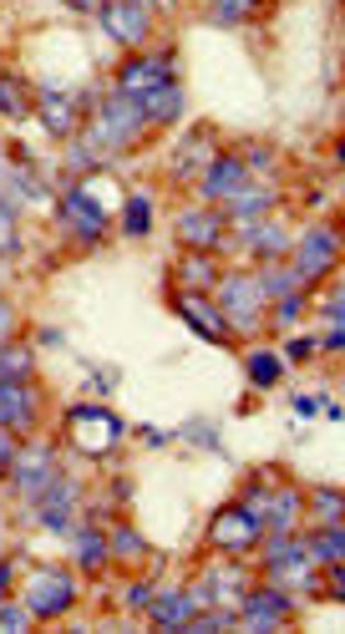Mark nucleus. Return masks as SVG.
<instances>
[{
	"label": "nucleus",
	"mask_w": 345,
	"mask_h": 634,
	"mask_svg": "<svg viewBox=\"0 0 345 634\" xmlns=\"http://www.w3.org/2000/svg\"><path fill=\"white\" fill-rule=\"evenodd\" d=\"M244 370H249V381L259 386V391H269V386H279V376H285V356H275V351H249Z\"/></svg>",
	"instance_id": "393cba45"
},
{
	"label": "nucleus",
	"mask_w": 345,
	"mask_h": 634,
	"mask_svg": "<svg viewBox=\"0 0 345 634\" xmlns=\"http://www.w3.org/2000/svg\"><path fill=\"white\" fill-rule=\"evenodd\" d=\"M26 624H31V609L26 604H11V599L0 604V630H26Z\"/></svg>",
	"instance_id": "f704fd0d"
},
{
	"label": "nucleus",
	"mask_w": 345,
	"mask_h": 634,
	"mask_svg": "<svg viewBox=\"0 0 345 634\" xmlns=\"http://www.w3.org/2000/svg\"><path fill=\"white\" fill-rule=\"evenodd\" d=\"M172 304H178V315H183L188 325H193V331L203 335V341H213V345H224V341H229V320L219 315V304L203 300L199 290H178V300H172Z\"/></svg>",
	"instance_id": "2eb2a0df"
},
{
	"label": "nucleus",
	"mask_w": 345,
	"mask_h": 634,
	"mask_svg": "<svg viewBox=\"0 0 345 634\" xmlns=\"http://www.w3.org/2000/svg\"><path fill=\"white\" fill-rule=\"evenodd\" d=\"M244 589H249V579L240 564H209L203 579L188 589V599H193V609H240Z\"/></svg>",
	"instance_id": "0eeeda50"
},
{
	"label": "nucleus",
	"mask_w": 345,
	"mask_h": 634,
	"mask_svg": "<svg viewBox=\"0 0 345 634\" xmlns=\"http://www.w3.org/2000/svg\"><path fill=\"white\" fill-rule=\"evenodd\" d=\"M178 285H183V290H199V294L219 285V269H213L209 249H188L183 259H178Z\"/></svg>",
	"instance_id": "412c9836"
},
{
	"label": "nucleus",
	"mask_w": 345,
	"mask_h": 634,
	"mask_svg": "<svg viewBox=\"0 0 345 634\" xmlns=\"http://www.w3.org/2000/svg\"><path fill=\"white\" fill-rule=\"evenodd\" d=\"M172 81V56H133L127 67L118 71V92L122 97H147V92H158V87H168Z\"/></svg>",
	"instance_id": "ddd939ff"
},
{
	"label": "nucleus",
	"mask_w": 345,
	"mask_h": 634,
	"mask_svg": "<svg viewBox=\"0 0 345 634\" xmlns=\"http://www.w3.org/2000/svg\"><path fill=\"white\" fill-rule=\"evenodd\" d=\"M137 107H143L147 122H172L178 112H183V92H178V81H168V87H158V92L137 97Z\"/></svg>",
	"instance_id": "b1692460"
},
{
	"label": "nucleus",
	"mask_w": 345,
	"mask_h": 634,
	"mask_svg": "<svg viewBox=\"0 0 345 634\" xmlns=\"http://www.w3.org/2000/svg\"><path fill=\"white\" fill-rule=\"evenodd\" d=\"M15 244H21V238H15V213H11V203L0 199V254H15Z\"/></svg>",
	"instance_id": "72a5a7b5"
},
{
	"label": "nucleus",
	"mask_w": 345,
	"mask_h": 634,
	"mask_svg": "<svg viewBox=\"0 0 345 634\" xmlns=\"http://www.w3.org/2000/svg\"><path fill=\"white\" fill-rule=\"evenodd\" d=\"M269 209H275V188H249V183H244L240 193H229V199H224V219H234V224L265 219Z\"/></svg>",
	"instance_id": "aec40b11"
},
{
	"label": "nucleus",
	"mask_w": 345,
	"mask_h": 634,
	"mask_svg": "<svg viewBox=\"0 0 345 634\" xmlns=\"http://www.w3.org/2000/svg\"><path fill=\"white\" fill-rule=\"evenodd\" d=\"M15 432H0V477H11V463H15Z\"/></svg>",
	"instance_id": "4c0bfd02"
},
{
	"label": "nucleus",
	"mask_w": 345,
	"mask_h": 634,
	"mask_svg": "<svg viewBox=\"0 0 345 634\" xmlns=\"http://www.w3.org/2000/svg\"><path fill=\"white\" fill-rule=\"evenodd\" d=\"M81 112V97L71 92H56V87H46L41 92V118H46V127L52 133H71V118Z\"/></svg>",
	"instance_id": "4be33fe9"
},
{
	"label": "nucleus",
	"mask_w": 345,
	"mask_h": 634,
	"mask_svg": "<svg viewBox=\"0 0 345 634\" xmlns=\"http://www.w3.org/2000/svg\"><path fill=\"white\" fill-rule=\"evenodd\" d=\"M21 604L31 609V620H62L77 604V579L67 568H31L21 583Z\"/></svg>",
	"instance_id": "f03ea898"
},
{
	"label": "nucleus",
	"mask_w": 345,
	"mask_h": 634,
	"mask_svg": "<svg viewBox=\"0 0 345 634\" xmlns=\"http://www.w3.org/2000/svg\"><path fill=\"white\" fill-rule=\"evenodd\" d=\"M265 574L269 583H279V589H300V594H315L320 579H315V564H310L305 543L290 538V533H265Z\"/></svg>",
	"instance_id": "f257e3e1"
},
{
	"label": "nucleus",
	"mask_w": 345,
	"mask_h": 634,
	"mask_svg": "<svg viewBox=\"0 0 345 634\" xmlns=\"http://www.w3.org/2000/svg\"><path fill=\"white\" fill-rule=\"evenodd\" d=\"M0 112H5V118H21V112H26V102H21V87H15L11 77H0Z\"/></svg>",
	"instance_id": "473e14b6"
},
{
	"label": "nucleus",
	"mask_w": 345,
	"mask_h": 634,
	"mask_svg": "<svg viewBox=\"0 0 345 634\" xmlns=\"http://www.w3.org/2000/svg\"><path fill=\"white\" fill-rule=\"evenodd\" d=\"M62 224H67L77 238H87V244H97V238H102L107 209L92 199V188H87V183H71L67 193H62Z\"/></svg>",
	"instance_id": "9b49d317"
},
{
	"label": "nucleus",
	"mask_w": 345,
	"mask_h": 634,
	"mask_svg": "<svg viewBox=\"0 0 345 634\" xmlns=\"http://www.w3.org/2000/svg\"><path fill=\"white\" fill-rule=\"evenodd\" d=\"M11 574H15V564H11V558H5V564H0V604L11 599Z\"/></svg>",
	"instance_id": "a19ab883"
},
{
	"label": "nucleus",
	"mask_w": 345,
	"mask_h": 634,
	"mask_svg": "<svg viewBox=\"0 0 345 634\" xmlns=\"http://www.w3.org/2000/svg\"><path fill=\"white\" fill-rule=\"evenodd\" d=\"M310 508H315L320 523H341V492L335 488H315L310 492Z\"/></svg>",
	"instance_id": "7c9ffc66"
},
{
	"label": "nucleus",
	"mask_w": 345,
	"mask_h": 634,
	"mask_svg": "<svg viewBox=\"0 0 345 634\" xmlns=\"http://www.w3.org/2000/svg\"><path fill=\"white\" fill-rule=\"evenodd\" d=\"M240 238L244 249L259 254V259H285V249H290V234H285L279 219H249V224H240Z\"/></svg>",
	"instance_id": "f3484780"
},
{
	"label": "nucleus",
	"mask_w": 345,
	"mask_h": 634,
	"mask_svg": "<svg viewBox=\"0 0 345 634\" xmlns=\"http://www.w3.org/2000/svg\"><path fill=\"white\" fill-rule=\"evenodd\" d=\"M259 538H265V523H259V513H254L244 498L229 502L224 513L209 523V543L219 548V554H249Z\"/></svg>",
	"instance_id": "39448f33"
},
{
	"label": "nucleus",
	"mask_w": 345,
	"mask_h": 634,
	"mask_svg": "<svg viewBox=\"0 0 345 634\" xmlns=\"http://www.w3.org/2000/svg\"><path fill=\"white\" fill-rule=\"evenodd\" d=\"M71 442H77L81 452L102 457V452H112L122 442V422L102 407H77L71 411Z\"/></svg>",
	"instance_id": "9d476101"
},
{
	"label": "nucleus",
	"mask_w": 345,
	"mask_h": 634,
	"mask_svg": "<svg viewBox=\"0 0 345 634\" xmlns=\"http://www.w3.org/2000/svg\"><path fill=\"white\" fill-rule=\"evenodd\" d=\"M188 614H193L188 589H153V599H147V620L158 624V630H183Z\"/></svg>",
	"instance_id": "a211bd4d"
},
{
	"label": "nucleus",
	"mask_w": 345,
	"mask_h": 634,
	"mask_svg": "<svg viewBox=\"0 0 345 634\" xmlns=\"http://www.w3.org/2000/svg\"><path fill=\"white\" fill-rule=\"evenodd\" d=\"M71 508H77V482L71 477H56L52 488L36 498V523L52 533H67L71 529Z\"/></svg>",
	"instance_id": "dca6fc26"
},
{
	"label": "nucleus",
	"mask_w": 345,
	"mask_h": 634,
	"mask_svg": "<svg viewBox=\"0 0 345 634\" xmlns=\"http://www.w3.org/2000/svg\"><path fill=\"white\" fill-rule=\"evenodd\" d=\"M315 351H320L315 341H290V345H285V356H290V360H310Z\"/></svg>",
	"instance_id": "58836bf2"
},
{
	"label": "nucleus",
	"mask_w": 345,
	"mask_h": 634,
	"mask_svg": "<svg viewBox=\"0 0 345 634\" xmlns=\"http://www.w3.org/2000/svg\"><path fill=\"white\" fill-rule=\"evenodd\" d=\"M249 183V163L234 158V153H224V158H209L199 173V193L203 203H224L229 193H240V188Z\"/></svg>",
	"instance_id": "f8f14e48"
},
{
	"label": "nucleus",
	"mask_w": 345,
	"mask_h": 634,
	"mask_svg": "<svg viewBox=\"0 0 345 634\" xmlns=\"http://www.w3.org/2000/svg\"><path fill=\"white\" fill-rule=\"evenodd\" d=\"M254 5H259V0H213V21H219V26H240L244 15H254Z\"/></svg>",
	"instance_id": "c756f323"
},
{
	"label": "nucleus",
	"mask_w": 345,
	"mask_h": 634,
	"mask_svg": "<svg viewBox=\"0 0 345 634\" xmlns=\"http://www.w3.org/2000/svg\"><path fill=\"white\" fill-rule=\"evenodd\" d=\"M137 5H147V11H153V5H168V0H137Z\"/></svg>",
	"instance_id": "37998d69"
},
{
	"label": "nucleus",
	"mask_w": 345,
	"mask_h": 634,
	"mask_svg": "<svg viewBox=\"0 0 345 634\" xmlns=\"http://www.w3.org/2000/svg\"><path fill=\"white\" fill-rule=\"evenodd\" d=\"M213 158V153H209V137H188V143H183V153H178V163H172V168H178V173H183V178H188V173H193V163H209Z\"/></svg>",
	"instance_id": "2f4dec72"
},
{
	"label": "nucleus",
	"mask_w": 345,
	"mask_h": 634,
	"mask_svg": "<svg viewBox=\"0 0 345 634\" xmlns=\"http://www.w3.org/2000/svg\"><path fill=\"white\" fill-rule=\"evenodd\" d=\"M107 558H112V554H107V538L97 529H77V533H71V564H77L81 574L102 568Z\"/></svg>",
	"instance_id": "5701e85b"
},
{
	"label": "nucleus",
	"mask_w": 345,
	"mask_h": 634,
	"mask_svg": "<svg viewBox=\"0 0 345 634\" xmlns=\"http://www.w3.org/2000/svg\"><path fill=\"white\" fill-rule=\"evenodd\" d=\"M269 310H275V325H290V320L300 315L305 304H300V290H294V294H279V300L269 304Z\"/></svg>",
	"instance_id": "c9c22d12"
},
{
	"label": "nucleus",
	"mask_w": 345,
	"mask_h": 634,
	"mask_svg": "<svg viewBox=\"0 0 345 634\" xmlns=\"http://www.w3.org/2000/svg\"><path fill=\"white\" fill-rule=\"evenodd\" d=\"M122 229L133 238H143L147 229H153V199H147V193H127V203H122Z\"/></svg>",
	"instance_id": "bb28decb"
},
{
	"label": "nucleus",
	"mask_w": 345,
	"mask_h": 634,
	"mask_svg": "<svg viewBox=\"0 0 345 634\" xmlns=\"http://www.w3.org/2000/svg\"><path fill=\"white\" fill-rule=\"evenodd\" d=\"M0 381H31V351L0 341Z\"/></svg>",
	"instance_id": "cd10ccee"
},
{
	"label": "nucleus",
	"mask_w": 345,
	"mask_h": 634,
	"mask_svg": "<svg viewBox=\"0 0 345 634\" xmlns=\"http://www.w3.org/2000/svg\"><path fill=\"white\" fill-rule=\"evenodd\" d=\"M102 26H107V36H118L122 46H143L147 31H153V15H147V5H137V0H107Z\"/></svg>",
	"instance_id": "4468645a"
},
{
	"label": "nucleus",
	"mask_w": 345,
	"mask_h": 634,
	"mask_svg": "<svg viewBox=\"0 0 345 634\" xmlns=\"http://www.w3.org/2000/svg\"><path fill=\"white\" fill-rule=\"evenodd\" d=\"M335 254H341V234H335L331 224H310L305 229V238H300V244H294V259H290V269L300 279H320L325 275V269L335 265Z\"/></svg>",
	"instance_id": "1a4fd4ad"
},
{
	"label": "nucleus",
	"mask_w": 345,
	"mask_h": 634,
	"mask_svg": "<svg viewBox=\"0 0 345 634\" xmlns=\"http://www.w3.org/2000/svg\"><path fill=\"white\" fill-rule=\"evenodd\" d=\"M315 345H325V351H331V356H335V351H341V345H345V335H341V325H331V331H325V335H320V341Z\"/></svg>",
	"instance_id": "ea45409f"
},
{
	"label": "nucleus",
	"mask_w": 345,
	"mask_h": 634,
	"mask_svg": "<svg viewBox=\"0 0 345 634\" xmlns=\"http://www.w3.org/2000/svg\"><path fill=\"white\" fill-rule=\"evenodd\" d=\"M178 234H183L188 249H213V244L224 238V213H213V209H188L183 219H178Z\"/></svg>",
	"instance_id": "6ab92c4d"
},
{
	"label": "nucleus",
	"mask_w": 345,
	"mask_h": 634,
	"mask_svg": "<svg viewBox=\"0 0 345 634\" xmlns=\"http://www.w3.org/2000/svg\"><path fill=\"white\" fill-rule=\"evenodd\" d=\"M5 335H11V304L0 300V341H5Z\"/></svg>",
	"instance_id": "79ce46f5"
},
{
	"label": "nucleus",
	"mask_w": 345,
	"mask_h": 634,
	"mask_svg": "<svg viewBox=\"0 0 345 634\" xmlns=\"http://www.w3.org/2000/svg\"><path fill=\"white\" fill-rule=\"evenodd\" d=\"M147 127V118H143V107H137V97H122V92H112L102 107H97V118H92V127H87V137H92L102 153H118V147H127L137 133Z\"/></svg>",
	"instance_id": "7ed1b4c3"
},
{
	"label": "nucleus",
	"mask_w": 345,
	"mask_h": 634,
	"mask_svg": "<svg viewBox=\"0 0 345 634\" xmlns=\"http://www.w3.org/2000/svg\"><path fill=\"white\" fill-rule=\"evenodd\" d=\"M107 554H112V558H143V554H147V543L137 538V529L118 523V529L107 533Z\"/></svg>",
	"instance_id": "c85d7f7f"
},
{
	"label": "nucleus",
	"mask_w": 345,
	"mask_h": 634,
	"mask_svg": "<svg viewBox=\"0 0 345 634\" xmlns=\"http://www.w3.org/2000/svg\"><path fill=\"white\" fill-rule=\"evenodd\" d=\"M11 482H15V492H21L26 502H36L41 492L56 482V452L46 447V442L21 447V452H15V463H11Z\"/></svg>",
	"instance_id": "6e6552de"
},
{
	"label": "nucleus",
	"mask_w": 345,
	"mask_h": 634,
	"mask_svg": "<svg viewBox=\"0 0 345 634\" xmlns=\"http://www.w3.org/2000/svg\"><path fill=\"white\" fill-rule=\"evenodd\" d=\"M290 589H279V583H259V589H244L240 609H234V624L240 630H254V634H269L279 624L290 620Z\"/></svg>",
	"instance_id": "20e7f679"
},
{
	"label": "nucleus",
	"mask_w": 345,
	"mask_h": 634,
	"mask_svg": "<svg viewBox=\"0 0 345 634\" xmlns=\"http://www.w3.org/2000/svg\"><path fill=\"white\" fill-rule=\"evenodd\" d=\"M259 310H265V290H259L254 275L219 279V315H224L234 331H254V325H259Z\"/></svg>",
	"instance_id": "423d86ee"
},
{
	"label": "nucleus",
	"mask_w": 345,
	"mask_h": 634,
	"mask_svg": "<svg viewBox=\"0 0 345 634\" xmlns=\"http://www.w3.org/2000/svg\"><path fill=\"white\" fill-rule=\"evenodd\" d=\"M341 523H325V529L315 533V538H305V554H310V564H320V568H331V564H341Z\"/></svg>",
	"instance_id": "a878e982"
},
{
	"label": "nucleus",
	"mask_w": 345,
	"mask_h": 634,
	"mask_svg": "<svg viewBox=\"0 0 345 634\" xmlns=\"http://www.w3.org/2000/svg\"><path fill=\"white\" fill-rule=\"evenodd\" d=\"M147 599H153V583H127L122 589V604L127 609H147Z\"/></svg>",
	"instance_id": "e433bc0d"
}]
</instances>
